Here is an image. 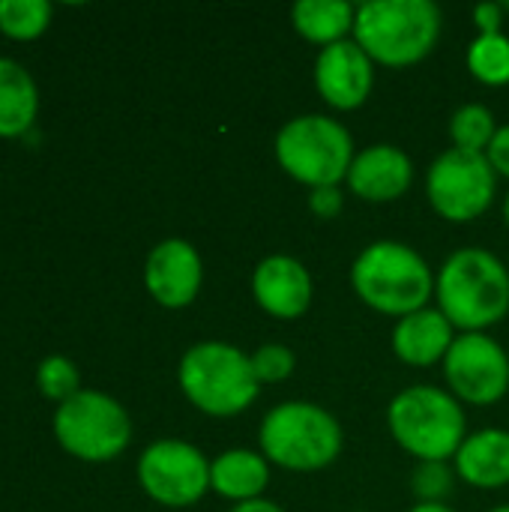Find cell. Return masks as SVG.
<instances>
[{"label": "cell", "instance_id": "6da1fadb", "mask_svg": "<svg viewBox=\"0 0 509 512\" xmlns=\"http://www.w3.org/2000/svg\"><path fill=\"white\" fill-rule=\"evenodd\" d=\"M435 300L462 333H486L509 312L507 264L480 246L456 249L435 276Z\"/></svg>", "mask_w": 509, "mask_h": 512}, {"label": "cell", "instance_id": "7a4b0ae2", "mask_svg": "<svg viewBox=\"0 0 509 512\" xmlns=\"http://www.w3.org/2000/svg\"><path fill=\"white\" fill-rule=\"evenodd\" d=\"M351 288L372 312L399 321L429 306L435 273L417 249L399 240H375L354 258Z\"/></svg>", "mask_w": 509, "mask_h": 512}, {"label": "cell", "instance_id": "3957f363", "mask_svg": "<svg viewBox=\"0 0 509 512\" xmlns=\"http://www.w3.org/2000/svg\"><path fill=\"white\" fill-rule=\"evenodd\" d=\"M441 24L444 15L432 0H369L357 6L354 42L375 63L405 69L435 51Z\"/></svg>", "mask_w": 509, "mask_h": 512}, {"label": "cell", "instance_id": "277c9868", "mask_svg": "<svg viewBox=\"0 0 509 512\" xmlns=\"http://www.w3.org/2000/svg\"><path fill=\"white\" fill-rule=\"evenodd\" d=\"M261 456L294 474L330 468L345 447L339 420L315 402H282L267 411L258 432Z\"/></svg>", "mask_w": 509, "mask_h": 512}, {"label": "cell", "instance_id": "5b68a950", "mask_svg": "<svg viewBox=\"0 0 509 512\" xmlns=\"http://www.w3.org/2000/svg\"><path fill=\"white\" fill-rule=\"evenodd\" d=\"M393 441L417 462H450L468 438L462 402L441 387L417 384L393 396L387 408Z\"/></svg>", "mask_w": 509, "mask_h": 512}, {"label": "cell", "instance_id": "8992f818", "mask_svg": "<svg viewBox=\"0 0 509 512\" xmlns=\"http://www.w3.org/2000/svg\"><path fill=\"white\" fill-rule=\"evenodd\" d=\"M177 381L201 414L219 420L249 411L261 393L252 357L228 342L192 345L177 366Z\"/></svg>", "mask_w": 509, "mask_h": 512}, {"label": "cell", "instance_id": "52a82bcc", "mask_svg": "<svg viewBox=\"0 0 509 512\" xmlns=\"http://www.w3.org/2000/svg\"><path fill=\"white\" fill-rule=\"evenodd\" d=\"M273 150L279 168L306 189L339 186L357 156L348 126L330 114L291 117L276 132Z\"/></svg>", "mask_w": 509, "mask_h": 512}, {"label": "cell", "instance_id": "ba28073f", "mask_svg": "<svg viewBox=\"0 0 509 512\" xmlns=\"http://www.w3.org/2000/svg\"><path fill=\"white\" fill-rule=\"evenodd\" d=\"M57 444L81 462H111L132 441L126 408L99 390H81L54 411Z\"/></svg>", "mask_w": 509, "mask_h": 512}, {"label": "cell", "instance_id": "9c48e42d", "mask_svg": "<svg viewBox=\"0 0 509 512\" xmlns=\"http://www.w3.org/2000/svg\"><path fill=\"white\" fill-rule=\"evenodd\" d=\"M498 192V174L486 153L471 150H444L426 174V198L435 213L447 222H474L480 219Z\"/></svg>", "mask_w": 509, "mask_h": 512}, {"label": "cell", "instance_id": "30bf717a", "mask_svg": "<svg viewBox=\"0 0 509 512\" xmlns=\"http://www.w3.org/2000/svg\"><path fill=\"white\" fill-rule=\"evenodd\" d=\"M138 483L150 501L183 510L210 492V462L195 444L162 438L138 456Z\"/></svg>", "mask_w": 509, "mask_h": 512}, {"label": "cell", "instance_id": "8fae6325", "mask_svg": "<svg viewBox=\"0 0 509 512\" xmlns=\"http://www.w3.org/2000/svg\"><path fill=\"white\" fill-rule=\"evenodd\" d=\"M444 378L459 402L498 405L509 393V354L486 333H462L444 360Z\"/></svg>", "mask_w": 509, "mask_h": 512}, {"label": "cell", "instance_id": "7c38bea8", "mask_svg": "<svg viewBox=\"0 0 509 512\" xmlns=\"http://www.w3.org/2000/svg\"><path fill=\"white\" fill-rule=\"evenodd\" d=\"M375 87V60L354 42L342 39L315 57V90L336 111H357Z\"/></svg>", "mask_w": 509, "mask_h": 512}, {"label": "cell", "instance_id": "4fadbf2b", "mask_svg": "<svg viewBox=\"0 0 509 512\" xmlns=\"http://www.w3.org/2000/svg\"><path fill=\"white\" fill-rule=\"evenodd\" d=\"M204 282V264L189 240L171 237L150 249L144 264L147 294L165 309H186Z\"/></svg>", "mask_w": 509, "mask_h": 512}, {"label": "cell", "instance_id": "5bb4252c", "mask_svg": "<svg viewBox=\"0 0 509 512\" xmlns=\"http://www.w3.org/2000/svg\"><path fill=\"white\" fill-rule=\"evenodd\" d=\"M252 297L276 321H297L309 312L315 285L306 264L294 255H267L252 273Z\"/></svg>", "mask_w": 509, "mask_h": 512}, {"label": "cell", "instance_id": "9a60e30c", "mask_svg": "<svg viewBox=\"0 0 509 512\" xmlns=\"http://www.w3.org/2000/svg\"><path fill=\"white\" fill-rule=\"evenodd\" d=\"M345 183L357 198L372 204H387L411 189L414 162L396 144H372L354 156Z\"/></svg>", "mask_w": 509, "mask_h": 512}, {"label": "cell", "instance_id": "2e32d148", "mask_svg": "<svg viewBox=\"0 0 509 512\" xmlns=\"http://www.w3.org/2000/svg\"><path fill=\"white\" fill-rule=\"evenodd\" d=\"M456 342V327L438 306H426L414 315H405L393 327V354L414 369H429L444 363Z\"/></svg>", "mask_w": 509, "mask_h": 512}, {"label": "cell", "instance_id": "e0dca14e", "mask_svg": "<svg viewBox=\"0 0 509 512\" xmlns=\"http://www.w3.org/2000/svg\"><path fill=\"white\" fill-rule=\"evenodd\" d=\"M456 477L471 489L495 492L509 486V432L507 429H480L465 438L456 459Z\"/></svg>", "mask_w": 509, "mask_h": 512}, {"label": "cell", "instance_id": "ac0fdd59", "mask_svg": "<svg viewBox=\"0 0 509 512\" xmlns=\"http://www.w3.org/2000/svg\"><path fill=\"white\" fill-rule=\"evenodd\" d=\"M270 486V462L261 450H225L210 462V489L234 504L258 501Z\"/></svg>", "mask_w": 509, "mask_h": 512}, {"label": "cell", "instance_id": "d6986e66", "mask_svg": "<svg viewBox=\"0 0 509 512\" xmlns=\"http://www.w3.org/2000/svg\"><path fill=\"white\" fill-rule=\"evenodd\" d=\"M39 114V87L33 75L0 57V138H24Z\"/></svg>", "mask_w": 509, "mask_h": 512}, {"label": "cell", "instance_id": "ffe728a7", "mask_svg": "<svg viewBox=\"0 0 509 512\" xmlns=\"http://www.w3.org/2000/svg\"><path fill=\"white\" fill-rule=\"evenodd\" d=\"M357 6L348 0H300L291 6V24L294 30L312 42V45H336L354 33Z\"/></svg>", "mask_w": 509, "mask_h": 512}, {"label": "cell", "instance_id": "44dd1931", "mask_svg": "<svg viewBox=\"0 0 509 512\" xmlns=\"http://www.w3.org/2000/svg\"><path fill=\"white\" fill-rule=\"evenodd\" d=\"M468 72L486 87L509 84V36L507 33H477L468 45Z\"/></svg>", "mask_w": 509, "mask_h": 512}, {"label": "cell", "instance_id": "7402d4cb", "mask_svg": "<svg viewBox=\"0 0 509 512\" xmlns=\"http://www.w3.org/2000/svg\"><path fill=\"white\" fill-rule=\"evenodd\" d=\"M498 129L501 126L495 123L492 108H486L480 102H468L450 117V141L456 150L486 153L492 138L498 135Z\"/></svg>", "mask_w": 509, "mask_h": 512}, {"label": "cell", "instance_id": "603a6c76", "mask_svg": "<svg viewBox=\"0 0 509 512\" xmlns=\"http://www.w3.org/2000/svg\"><path fill=\"white\" fill-rule=\"evenodd\" d=\"M48 0H0V33L18 42H30L42 36L51 24Z\"/></svg>", "mask_w": 509, "mask_h": 512}, {"label": "cell", "instance_id": "cb8c5ba5", "mask_svg": "<svg viewBox=\"0 0 509 512\" xmlns=\"http://www.w3.org/2000/svg\"><path fill=\"white\" fill-rule=\"evenodd\" d=\"M36 387L45 399L63 405L69 402L75 393H81V375L75 369V363L63 354H51L39 363L36 369Z\"/></svg>", "mask_w": 509, "mask_h": 512}, {"label": "cell", "instance_id": "d4e9b609", "mask_svg": "<svg viewBox=\"0 0 509 512\" xmlns=\"http://www.w3.org/2000/svg\"><path fill=\"white\" fill-rule=\"evenodd\" d=\"M411 492L420 504H444L453 492V468L447 462H417L411 471Z\"/></svg>", "mask_w": 509, "mask_h": 512}, {"label": "cell", "instance_id": "484cf974", "mask_svg": "<svg viewBox=\"0 0 509 512\" xmlns=\"http://www.w3.org/2000/svg\"><path fill=\"white\" fill-rule=\"evenodd\" d=\"M249 357H252V369H255V378H258L261 387L264 384H279V381L291 378L294 375V366H297L294 351L285 348V345H276V342L273 345H261Z\"/></svg>", "mask_w": 509, "mask_h": 512}, {"label": "cell", "instance_id": "4316f807", "mask_svg": "<svg viewBox=\"0 0 509 512\" xmlns=\"http://www.w3.org/2000/svg\"><path fill=\"white\" fill-rule=\"evenodd\" d=\"M345 207V195L339 186H321V189H309V210L318 219H336Z\"/></svg>", "mask_w": 509, "mask_h": 512}, {"label": "cell", "instance_id": "83f0119b", "mask_svg": "<svg viewBox=\"0 0 509 512\" xmlns=\"http://www.w3.org/2000/svg\"><path fill=\"white\" fill-rule=\"evenodd\" d=\"M486 159L492 162L495 174L498 177H507L509 180V123L498 129V135L492 138L489 150H486Z\"/></svg>", "mask_w": 509, "mask_h": 512}, {"label": "cell", "instance_id": "f1b7e54d", "mask_svg": "<svg viewBox=\"0 0 509 512\" xmlns=\"http://www.w3.org/2000/svg\"><path fill=\"white\" fill-rule=\"evenodd\" d=\"M474 24L477 33H504V3H480L474 6Z\"/></svg>", "mask_w": 509, "mask_h": 512}, {"label": "cell", "instance_id": "f546056e", "mask_svg": "<svg viewBox=\"0 0 509 512\" xmlns=\"http://www.w3.org/2000/svg\"><path fill=\"white\" fill-rule=\"evenodd\" d=\"M231 512H285L279 504L267 501V498H258V501H246V504H234Z\"/></svg>", "mask_w": 509, "mask_h": 512}, {"label": "cell", "instance_id": "4dcf8cb0", "mask_svg": "<svg viewBox=\"0 0 509 512\" xmlns=\"http://www.w3.org/2000/svg\"><path fill=\"white\" fill-rule=\"evenodd\" d=\"M408 512H456L453 507H447V504H417V507H411Z\"/></svg>", "mask_w": 509, "mask_h": 512}, {"label": "cell", "instance_id": "1f68e13d", "mask_svg": "<svg viewBox=\"0 0 509 512\" xmlns=\"http://www.w3.org/2000/svg\"><path fill=\"white\" fill-rule=\"evenodd\" d=\"M504 222H507V228H509V192H507V201H504Z\"/></svg>", "mask_w": 509, "mask_h": 512}, {"label": "cell", "instance_id": "d6a6232c", "mask_svg": "<svg viewBox=\"0 0 509 512\" xmlns=\"http://www.w3.org/2000/svg\"><path fill=\"white\" fill-rule=\"evenodd\" d=\"M489 512H509V504H504V507H495V510H489Z\"/></svg>", "mask_w": 509, "mask_h": 512}]
</instances>
